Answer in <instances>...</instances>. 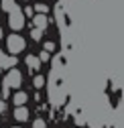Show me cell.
Returning a JSON list of instances; mask_svg holds the SVG:
<instances>
[{
	"label": "cell",
	"mask_w": 124,
	"mask_h": 128,
	"mask_svg": "<svg viewBox=\"0 0 124 128\" xmlns=\"http://www.w3.org/2000/svg\"><path fill=\"white\" fill-rule=\"evenodd\" d=\"M45 51H47V53H51V51H55V43H51V41H47V43H45Z\"/></svg>",
	"instance_id": "cell-14"
},
{
	"label": "cell",
	"mask_w": 124,
	"mask_h": 128,
	"mask_svg": "<svg viewBox=\"0 0 124 128\" xmlns=\"http://www.w3.org/2000/svg\"><path fill=\"white\" fill-rule=\"evenodd\" d=\"M14 118H16L18 122H24V120L28 118V110H26L24 106H20V108H16V110H14Z\"/></svg>",
	"instance_id": "cell-9"
},
{
	"label": "cell",
	"mask_w": 124,
	"mask_h": 128,
	"mask_svg": "<svg viewBox=\"0 0 124 128\" xmlns=\"http://www.w3.org/2000/svg\"><path fill=\"white\" fill-rule=\"evenodd\" d=\"M24 16H33V8H30V6L24 8Z\"/></svg>",
	"instance_id": "cell-16"
},
{
	"label": "cell",
	"mask_w": 124,
	"mask_h": 128,
	"mask_svg": "<svg viewBox=\"0 0 124 128\" xmlns=\"http://www.w3.org/2000/svg\"><path fill=\"white\" fill-rule=\"evenodd\" d=\"M35 10H37L39 14H47V12H49V6L43 4V2H39V4H35Z\"/></svg>",
	"instance_id": "cell-10"
},
{
	"label": "cell",
	"mask_w": 124,
	"mask_h": 128,
	"mask_svg": "<svg viewBox=\"0 0 124 128\" xmlns=\"http://www.w3.org/2000/svg\"><path fill=\"white\" fill-rule=\"evenodd\" d=\"M0 112H4V100L0 98Z\"/></svg>",
	"instance_id": "cell-17"
},
{
	"label": "cell",
	"mask_w": 124,
	"mask_h": 128,
	"mask_svg": "<svg viewBox=\"0 0 124 128\" xmlns=\"http://www.w3.org/2000/svg\"><path fill=\"white\" fill-rule=\"evenodd\" d=\"M8 26L14 28V30H20L24 26V12H20V10L10 12L8 14Z\"/></svg>",
	"instance_id": "cell-2"
},
{
	"label": "cell",
	"mask_w": 124,
	"mask_h": 128,
	"mask_svg": "<svg viewBox=\"0 0 124 128\" xmlns=\"http://www.w3.org/2000/svg\"><path fill=\"white\" fill-rule=\"evenodd\" d=\"M20 82H22V75H20V71H18L16 67H14V69H10V71L6 73L2 88H20Z\"/></svg>",
	"instance_id": "cell-1"
},
{
	"label": "cell",
	"mask_w": 124,
	"mask_h": 128,
	"mask_svg": "<svg viewBox=\"0 0 124 128\" xmlns=\"http://www.w3.org/2000/svg\"><path fill=\"white\" fill-rule=\"evenodd\" d=\"M33 84H35V88H43V86H45V77H43V75H37V77L33 79Z\"/></svg>",
	"instance_id": "cell-12"
},
{
	"label": "cell",
	"mask_w": 124,
	"mask_h": 128,
	"mask_svg": "<svg viewBox=\"0 0 124 128\" xmlns=\"http://www.w3.org/2000/svg\"><path fill=\"white\" fill-rule=\"evenodd\" d=\"M6 43H8V51H10L12 55L20 53V51L24 49V45H26V43H24V39H22V37H18V35H10Z\"/></svg>",
	"instance_id": "cell-3"
},
{
	"label": "cell",
	"mask_w": 124,
	"mask_h": 128,
	"mask_svg": "<svg viewBox=\"0 0 124 128\" xmlns=\"http://www.w3.org/2000/svg\"><path fill=\"white\" fill-rule=\"evenodd\" d=\"M30 37H33L35 41H39V39L43 37V30H41V28H30Z\"/></svg>",
	"instance_id": "cell-11"
},
{
	"label": "cell",
	"mask_w": 124,
	"mask_h": 128,
	"mask_svg": "<svg viewBox=\"0 0 124 128\" xmlns=\"http://www.w3.org/2000/svg\"><path fill=\"white\" fill-rule=\"evenodd\" d=\"M0 8L6 10L8 14L14 12V10H18V6H16V2H14V0H2V2H0Z\"/></svg>",
	"instance_id": "cell-7"
},
{
	"label": "cell",
	"mask_w": 124,
	"mask_h": 128,
	"mask_svg": "<svg viewBox=\"0 0 124 128\" xmlns=\"http://www.w3.org/2000/svg\"><path fill=\"white\" fill-rule=\"evenodd\" d=\"M33 24H35V28H47L49 26V20H47V14H37V16L33 18Z\"/></svg>",
	"instance_id": "cell-5"
},
{
	"label": "cell",
	"mask_w": 124,
	"mask_h": 128,
	"mask_svg": "<svg viewBox=\"0 0 124 128\" xmlns=\"http://www.w3.org/2000/svg\"><path fill=\"white\" fill-rule=\"evenodd\" d=\"M2 35H4V33H2V28H0V39H2Z\"/></svg>",
	"instance_id": "cell-18"
},
{
	"label": "cell",
	"mask_w": 124,
	"mask_h": 128,
	"mask_svg": "<svg viewBox=\"0 0 124 128\" xmlns=\"http://www.w3.org/2000/svg\"><path fill=\"white\" fill-rule=\"evenodd\" d=\"M39 59H41V61H49V53H47V51H43V53L39 55Z\"/></svg>",
	"instance_id": "cell-15"
},
{
	"label": "cell",
	"mask_w": 124,
	"mask_h": 128,
	"mask_svg": "<svg viewBox=\"0 0 124 128\" xmlns=\"http://www.w3.org/2000/svg\"><path fill=\"white\" fill-rule=\"evenodd\" d=\"M12 100H14V104H16V108H20V106L26 104L28 98H26V94H24V92H16V94L12 96Z\"/></svg>",
	"instance_id": "cell-8"
},
{
	"label": "cell",
	"mask_w": 124,
	"mask_h": 128,
	"mask_svg": "<svg viewBox=\"0 0 124 128\" xmlns=\"http://www.w3.org/2000/svg\"><path fill=\"white\" fill-rule=\"evenodd\" d=\"M41 63H43V61L39 59V55H28V57H26V65H28V69H35V71H37V69L41 67Z\"/></svg>",
	"instance_id": "cell-6"
},
{
	"label": "cell",
	"mask_w": 124,
	"mask_h": 128,
	"mask_svg": "<svg viewBox=\"0 0 124 128\" xmlns=\"http://www.w3.org/2000/svg\"><path fill=\"white\" fill-rule=\"evenodd\" d=\"M16 65V57H8L4 51H0V71L2 69H14Z\"/></svg>",
	"instance_id": "cell-4"
},
{
	"label": "cell",
	"mask_w": 124,
	"mask_h": 128,
	"mask_svg": "<svg viewBox=\"0 0 124 128\" xmlns=\"http://www.w3.org/2000/svg\"><path fill=\"white\" fill-rule=\"evenodd\" d=\"M33 128H47V124H45V120H41V118H37V120L33 122Z\"/></svg>",
	"instance_id": "cell-13"
}]
</instances>
